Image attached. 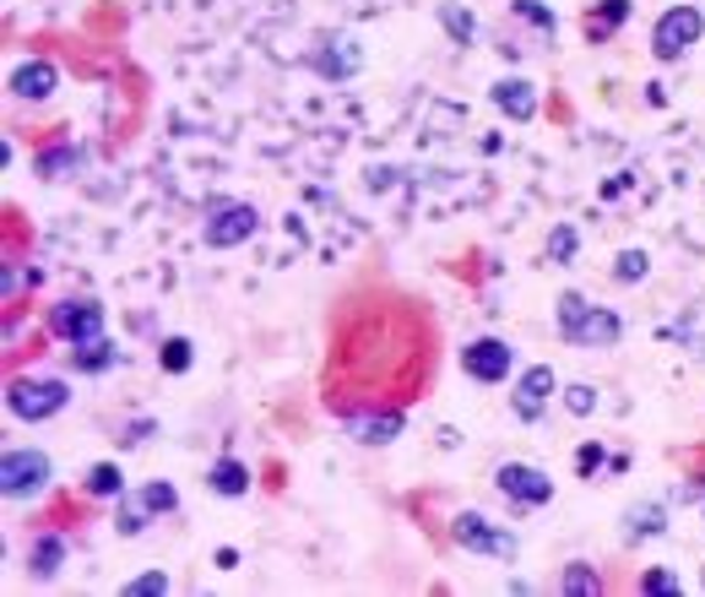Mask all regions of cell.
<instances>
[{
  "instance_id": "f1b7e54d",
  "label": "cell",
  "mask_w": 705,
  "mask_h": 597,
  "mask_svg": "<svg viewBox=\"0 0 705 597\" xmlns=\"http://www.w3.org/2000/svg\"><path fill=\"white\" fill-rule=\"evenodd\" d=\"M645 271H651V256H645V250H624V256L613 262V277H619V282H641Z\"/></svg>"
},
{
  "instance_id": "d4e9b609",
  "label": "cell",
  "mask_w": 705,
  "mask_h": 597,
  "mask_svg": "<svg viewBox=\"0 0 705 597\" xmlns=\"http://www.w3.org/2000/svg\"><path fill=\"white\" fill-rule=\"evenodd\" d=\"M511 11L521 17V22H532V28H537L543 39H554V33H559V17H554V11H548L543 0H515Z\"/></svg>"
},
{
  "instance_id": "1f68e13d",
  "label": "cell",
  "mask_w": 705,
  "mask_h": 597,
  "mask_svg": "<svg viewBox=\"0 0 705 597\" xmlns=\"http://www.w3.org/2000/svg\"><path fill=\"white\" fill-rule=\"evenodd\" d=\"M152 435H158V424H152V418H130L126 435H120V446H141V440H152Z\"/></svg>"
},
{
  "instance_id": "d6986e66",
  "label": "cell",
  "mask_w": 705,
  "mask_h": 597,
  "mask_svg": "<svg viewBox=\"0 0 705 597\" xmlns=\"http://www.w3.org/2000/svg\"><path fill=\"white\" fill-rule=\"evenodd\" d=\"M120 353H115V342L109 337H93V342H76L71 348V364L82 370V375H98V370H109Z\"/></svg>"
},
{
  "instance_id": "9a60e30c",
  "label": "cell",
  "mask_w": 705,
  "mask_h": 597,
  "mask_svg": "<svg viewBox=\"0 0 705 597\" xmlns=\"http://www.w3.org/2000/svg\"><path fill=\"white\" fill-rule=\"evenodd\" d=\"M662 532H667V505H662V500H641V505L624 511V543H630V548L662 537Z\"/></svg>"
},
{
  "instance_id": "d6a6232c",
  "label": "cell",
  "mask_w": 705,
  "mask_h": 597,
  "mask_svg": "<svg viewBox=\"0 0 705 597\" xmlns=\"http://www.w3.org/2000/svg\"><path fill=\"white\" fill-rule=\"evenodd\" d=\"M597 467H602V446L591 440V446H580V451H576V472H580V478H591Z\"/></svg>"
},
{
  "instance_id": "8fae6325",
  "label": "cell",
  "mask_w": 705,
  "mask_h": 597,
  "mask_svg": "<svg viewBox=\"0 0 705 597\" xmlns=\"http://www.w3.org/2000/svg\"><path fill=\"white\" fill-rule=\"evenodd\" d=\"M359 66H364V50L348 33H325L321 50H310V71H321L325 82H348Z\"/></svg>"
},
{
  "instance_id": "ac0fdd59",
  "label": "cell",
  "mask_w": 705,
  "mask_h": 597,
  "mask_svg": "<svg viewBox=\"0 0 705 597\" xmlns=\"http://www.w3.org/2000/svg\"><path fill=\"white\" fill-rule=\"evenodd\" d=\"M206 489L223 494V500H239V494H250V472H245V462L223 457V462H212V472H206Z\"/></svg>"
},
{
  "instance_id": "5bb4252c",
  "label": "cell",
  "mask_w": 705,
  "mask_h": 597,
  "mask_svg": "<svg viewBox=\"0 0 705 597\" xmlns=\"http://www.w3.org/2000/svg\"><path fill=\"white\" fill-rule=\"evenodd\" d=\"M65 554H71V548H65L61 532H39V537L28 543V571H33V582H55Z\"/></svg>"
},
{
  "instance_id": "2e32d148",
  "label": "cell",
  "mask_w": 705,
  "mask_h": 597,
  "mask_svg": "<svg viewBox=\"0 0 705 597\" xmlns=\"http://www.w3.org/2000/svg\"><path fill=\"white\" fill-rule=\"evenodd\" d=\"M402 435V413H359V418H348V440H359V446H391Z\"/></svg>"
},
{
  "instance_id": "ba28073f",
  "label": "cell",
  "mask_w": 705,
  "mask_h": 597,
  "mask_svg": "<svg viewBox=\"0 0 705 597\" xmlns=\"http://www.w3.org/2000/svg\"><path fill=\"white\" fill-rule=\"evenodd\" d=\"M461 370H467L472 381H483V386H500L515 370V348L505 337H472V342L461 348Z\"/></svg>"
},
{
  "instance_id": "83f0119b",
  "label": "cell",
  "mask_w": 705,
  "mask_h": 597,
  "mask_svg": "<svg viewBox=\"0 0 705 597\" xmlns=\"http://www.w3.org/2000/svg\"><path fill=\"white\" fill-rule=\"evenodd\" d=\"M191 342H185V337H169V342H163V370H169V375H185V370H191Z\"/></svg>"
},
{
  "instance_id": "7a4b0ae2",
  "label": "cell",
  "mask_w": 705,
  "mask_h": 597,
  "mask_svg": "<svg viewBox=\"0 0 705 597\" xmlns=\"http://www.w3.org/2000/svg\"><path fill=\"white\" fill-rule=\"evenodd\" d=\"M65 402H71V386H65L61 375H22V381L6 386V407H11V418H22V424L55 418Z\"/></svg>"
},
{
  "instance_id": "44dd1931",
  "label": "cell",
  "mask_w": 705,
  "mask_h": 597,
  "mask_svg": "<svg viewBox=\"0 0 705 597\" xmlns=\"http://www.w3.org/2000/svg\"><path fill=\"white\" fill-rule=\"evenodd\" d=\"M82 489H87L93 500H120V494H126L120 467H115V462H93V467H87V478H82Z\"/></svg>"
},
{
  "instance_id": "836d02e7",
  "label": "cell",
  "mask_w": 705,
  "mask_h": 597,
  "mask_svg": "<svg viewBox=\"0 0 705 597\" xmlns=\"http://www.w3.org/2000/svg\"><path fill=\"white\" fill-rule=\"evenodd\" d=\"M0 288H6V305H11V299H17L22 288H28V271H17V266H6V282H0Z\"/></svg>"
},
{
  "instance_id": "9c48e42d",
  "label": "cell",
  "mask_w": 705,
  "mask_h": 597,
  "mask_svg": "<svg viewBox=\"0 0 705 597\" xmlns=\"http://www.w3.org/2000/svg\"><path fill=\"white\" fill-rule=\"evenodd\" d=\"M559 392V375L548 370V364H532V370H521V381H515L511 392V413L521 424H537L543 413H548V397Z\"/></svg>"
},
{
  "instance_id": "3957f363",
  "label": "cell",
  "mask_w": 705,
  "mask_h": 597,
  "mask_svg": "<svg viewBox=\"0 0 705 597\" xmlns=\"http://www.w3.org/2000/svg\"><path fill=\"white\" fill-rule=\"evenodd\" d=\"M256 228H260V212L250 201H212L206 217H201V239L212 250H234V245L256 239Z\"/></svg>"
},
{
  "instance_id": "e0dca14e",
  "label": "cell",
  "mask_w": 705,
  "mask_h": 597,
  "mask_svg": "<svg viewBox=\"0 0 705 597\" xmlns=\"http://www.w3.org/2000/svg\"><path fill=\"white\" fill-rule=\"evenodd\" d=\"M630 11H635L630 0H597V6H591V17H586V39H591V44H602L613 28H624V22H630Z\"/></svg>"
},
{
  "instance_id": "ffe728a7",
  "label": "cell",
  "mask_w": 705,
  "mask_h": 597,
  "mask_svg": "<svg viewBox=\"0 0 705 597\" xmlns=\"http://www.w3.org/2000/svg\"><path fill=\"white\" fill-rule=\"evenodd\" d=\"M136 505H141L147 516H169V511H180V489L163 483V478H152V483L136 489Z\"/></svg>"
},
{
  "instance_id": "52a82bcc",
  "label": "cell",
  "mask_w": 705,
  "mask_h": 597,
  "mask_svg": "<svg viewBox=\"0 0 705 597\" xmlns=\"http://www.w3.org/2000/svg\"><path fill=\"white\" fill-rule=\"evenodd\" d=\"M50 483V457L44 451H6L0 457V494L6 500H33Z\"/></svg>"
},
{
  "instance_id": "f546056e",
  "label": "cell",
  "mask_w": 705,
  "mask_h": 597,
  "mask_svg": "<svg viewBox=\"0 0 705 597\" xmlns=\"http://www.w3.org/2000/svg\"><path fill=\"white\" fill-rule=\"evenodd\" d=\"M565 407H570L576 418H591V413H597V386H586V381L565 386Z\"/></svg>"
},
{
  "instance_id": "4dcf8cb0",
  "label": "cell",
  "mask_w": 705,
  "mask_h": 597,
  "mask_svg": "<svg viewBox=\"0 0 705 597\" xmlns=\"http://www.w3.org/2000/svg\"><path fill=\"white\" fill-rule=\"evenodd\" d=\"M163 593H169V576L163 571H147V576L126 582V597H163Z\"/></svg>"
},
{
  "instance_id": "603a6c76",
  "label": "cell",
  "mask_w": 705,
  "mask_h": 597,
  "mask_svg": "<svg viewBox=\"0 0 705 597\" xmlns=\"http://www.w3.org/2000/svg\"><path fill=\"white\" fill-rule=\"evenodd\" d=\"M440 28L450 33V44H472V33H478V22H472V11H467L461 0H446V6H440Z\"/></svg>"
},
{
  "instance_id": "30bf717a",
  "label": "cell",
  "mask_w": 705,
  "mask_h": 597,
  "mask_svg": "<svg viewBox=\"0 0 705 597\" xmlns=\"http://www.w3.org/2000/svg\"><path fill=\"white\" fill-rule=\"evenodd\" d=\"M50 327L76 348V342H93V337H104V305H93V299H61L55 310H50Z\"/></svg>"
},
{
  "instance_id": "277c9868",
  "label": "cell",
  "mask_w": 705,
  "mask_h": 597,
  "mask_svg": "<svg viewBox=\"0 0 705 597\" xmlns=\"http://www.w3.org/2000/svg\"><path fill=\"white\" fill-rule=\"evenodd\" d=\"M450 543H461V548H472V554H483V559H500V565H511L515 554H521L515 532L494 527V522L478 516V511H456V516H450Z\"/></svg>"
},
{
  "instance_id": "5b68a950",
  "label": "cell",
  "mask_w": 705,
  "mask_h": 597,
  "mask_svg": "<svg viewBox=\"0 0 705 597\" xmlns=\"http://www.w3.org/2000/svg\"><path fill=\"white\" fill-rule=\"evenodd\" d=\"M701 33H705L701 6H667L656 17V28H651V55L656 61H679V55H690V44H701Z\"/></svg>"
},
{
  "instance_id": "e575fe53",
  "label": "cell",
  "mask_w": 705,
  "mask_h": 597,
  "mask_svg": "<svg viewBox=\"0 0 705 597\" xmlns=\"http://www.w3.org/2000/svg\"><path fill=\"white\" fill-rule=\"evenodd\" d=\"M701 587H705V576H701Z\"/></svg>"
},
{
  "instance_id": "6da1fadb",
  "label": "cell",
  "mask_w": 705,
  "mask_h": 597,
  "mask_svg": "<svg viewBox=\"0 0 705 597\" xmlns=\"http://www.w3.org/2000/svg\"><path fill=\"white\" fill-rule=\"evenodd\" d=\"M554 321H559V337H565L570 348H613V342L624 337V316L608 310V305H591V299L576 294V288L559 294Z\"/></svg>"
},
{
  "instance_id": "cb8c5ba5",
  "label": "cell",
  "mask_w": 705,
  "mask_h": 597,
  "mask_svg": "<svg viewBox=\"0 0 705 597\" xmlns=\"http://www.w3.org/2000/svg\"><path fill=\"white\" fill-rule=\"evenodd\" d=\"M559 593L565 597H597L602 593V576H597L591 565H570V571L559 576Z\"/></svg>"
},
{
  "instance_id": "7c38bea8",
  "label": "cell",
  "mask_w": 705,
  "mask_h": 597,
  "mask_svg": "<svg viewBox=\"0 0 705 597\" xmlns=\"http://www.w3.org/2000/svg\"><path fill=\"white\" fill-rule=\"evenodd\" d=\"M6 87H11L17 98H28V104H44V98L61 87V71L50 66V61H22V66H11Z\"/></svg>"
},
{
  "instance_id": "484cf974",
  "label": "cell",
  "mask_w": 705,
  "mask_h": 597,
  "mask_svg": "<svg viewBox=\"0 0 705 597\" xmlns=\"http://www.w3.org/2000/svg\"><path fill=\"white\" fill-rule=\"evenodd\" d=\"M576 250H580V234L570 228V223H559V228L548 234V262H554V266H570V262H576Z\"/></svg>"
},
{
  "instance_id": "4316f807",
  "label": "cell",
  "mask_w": 705,
  "mask_h": 597,
  "mask_svg": "<svg viewBox=\"0 0 705 597\" xmlns=\"http://www.w3.org/2000/svg\"><path fill=\"white\" fill-rule=\"evenodd\" d=\"M641 593L645 597H679L684 593V582H679V571H662V565H651L641 576Z\"/></svg>"
},
{
  "instance_id": "7402d4cb",
  "label": "cell",
  "mask_w": 705,
  "mask_h": 597,
  "mask_svg": "<svg viewBox=\"0 0 705 597\" xmlns=\"http://www.w3.org/2000/svg\"><path fill=\"white\" fill-rule=\"evenodd\" d=\"M82 169V147H50V152H39V174L44 180H71Z\"/></svg>"
},
{
  "instance_id": "8992f818",
  "label": "cell",
  "mask_w": 705,
  "mask_h": 597,
  "mask_svg": "<svg viewBox=\"0 0 705 597\" xmlns=\"http://www.w3.org/2000/svg\"><path fill=\"white\" fill-rule=\"evenodd\" d=\"M494 489H500L511 505H521V511H532V505H548V500H554V478H548L543 467H532V462H500Z\"/></svg>"
},
{
  "instance_id": "4fadbf2b",
  "label": "cell",
  "mask_w": 705,
  "mask_h": 597,
  "mask_svg": "<svg viewBox=\"0 0 705 597\" xmlns=\"http://www.w3.org/2000/svg\"><path fill=\"white\" fill-rule=\"evenodd\" d=\"M489 98H494V109H500V115H511V120H532V115H537V87H532L526 76H505V82H494V87H489Z\"/></svg>"
}]
</instances>
